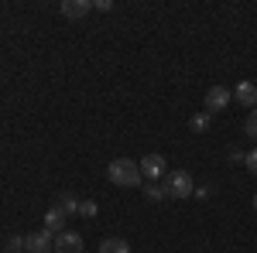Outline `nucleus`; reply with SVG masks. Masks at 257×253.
<instances>
[{"label":"nucleus","instance_id":"13","mask_svg":"<svg viewBox=\"0 0 257 253\" xmlns=\"http://www.w3.org/2000/svg\"><path fill=\"white\" fill-rule=\"evenodd\" d=\"M144 195H148L151 202H161V198H165V185H144Z\"/></svg>","mask_w":257,"mask_h":253},{"label":"nucleus","instance_id":"2","mask_svg":"<svg viewBox=\"0 0 257 253\" xmlns=\"http://www.w3.org/2000/svg\"><path fill=\"white\" fill-rule=\"evenodd\" d=\"M192 192H196V185H192L189 171H168L165 175V195L168 198H189Z\"/></svg>","mask_w":257,"mask_h":253},{"label":"nucleus","instance_id":"15","mask_svg":"<svg viewBox=\"0 0 257 253\" xmlns=\"http://www.w3.org/2000/svg\"><path fill=\"white\" fill-rule=\"evenodd\" d=\"M243 130H247V137H257V110H250V117H247V123H243Z\"/></svg>","mask_w":257,"mask_h":253},{"label":"nucleus","instance_id":"5","mask_svg":"<svg viewBox=\"0 0 257 253\" xmlns=\"http://www.w3.org/2000/svg\"><path fill=\"white\" fill-rule=\"evenodd\" d=\"M138 164H141V175L148 178V181H151V178L168 175V168H165V157H161V154H144Z\"/></svg>","mask_w":257,"mask_h":253},{"label":"nucleus","instance_id":"19","mask_svg":"<svg viewBox=\"0 0 257 253\" xmlns=\"http://www.w3.org/2000/svg\"><path fill=\"white\" fill-rule=\"evenodd\" d=\"M254 209H257V195H254Z\"/></svg>","mask_w":257,"mask_h":253},{"label":"nucleus","instance_id":"9","mask_svg":"<svg viewBox=\"0 0 257 253\" xmlns=\"http://www.w3.org/2000/svg\"><path fill=\"white\" fill-rule=\"evenodd\" d=\"M65 219H69V215L52 205V209H48V215H45V229H48V233H55V236L65 233Z\"/></svg>","mask_w":257,"mask_h":253},{"label":"nucleus","instance_id":"10","mask_svg":"<svg viewBox=\"0 0 257 253\" xmlns=\"http://www.w3.org/2000/svg\"><path fill=\"white\" fill-rule=\"evenodd\" d=\"M55 209H62L65 215L79 212V198H76L72 192H59V198H55Z\"/></svg>","mask_w":257,"mask_h":253},{"label":"nucleus","instance_id":"12","mask_svg":"<svg viewBox=\"0 0 257 253\" xmlns=\"http://www.w3.org/2000/svg\"><path fill=\"white\" fill-rule=\"evenodd\" d=\"M209 123H213V113H196V117L189 120V127H192L196 134H206V130H209Z\"/></svg>","mask_w":257,"mask_h":253},{"label":"nucleus","instance_id":"1","mask_svg":"<svg viewBox=\"0 0 257 253\" xmlns=\"http://www.w3.org/2000/svg\"><path fill=\"white\" fill-rule=\"evenodd\" d=\"M106 178L120 185V188H138L141 185V164L138 161H131V157H117V161H110L106 164Z\"/></svg>","mask_w":257,"mask_h":253},{"label":"nucleus","instance_id":"20","mask_svg":"<svg viewBox=\"0 0 257 253\" xmlns=\"http://www.w3.org/2000/svg\"><path fill=\"white\" fill-rule=\"evenodd\" d=\"M0 253H7V250H0Z\"/></svg>","mask_w":257,"mask_h":253},{"label":"nucleus","instance_id":"6","mask_svg":"<svg viewBox=\"0 0 257 253\" xmlns=\"http://www.w3.org/2000/svg\"><path fill=\"white\" fill-rule=\"evenodd\" d=\"M55 253H82V236L65 229V233L55 236Z\"/></svg>","mask_w":257,"mask_h":253},{"label":"nucleus","instance_id":"17","mask_svg":"<svg viewBox=\"0 0 257 253\" xmlns=\"http://www.w3.org/2000/svg\"><path fill=\"white\" fill-rule=\"evenodd\" d=\"M243 164H247V171H250V175H257V147L247 154V161H243Z\"/></svg>","mask_w":257,"mask_h":253},{"label":"nucleus","instance_id":"16","mask_svg":"<svg viewBox=\"0 0 257 253\" xmlns=\"http://www.w3.org/2000/svg\"><path fill=\"white\" fill-rule=\"evenodd\" d=\"M24 250V236H11L7 239V253H21Z\"/></svg>","mask_w":257,"mask_h":253},{"label":"nucleus","instance_id":"14","mask_svg":"<svg viewBox=\"0 0 257 253\" xmlns=\"http://www.w3.org/2000/svg\"><path fill=\"white\" fill-rule=\"evenodd\" d=\"M96 212H99V205H96V202H79V215H86V219H93Z\"/></svg>","mask_w":257,"mask_h":253},{"label":"nucleus","instance_id":"7","mask_svg":"<svg viewBox=\"0 0 257 253\" xmlns=\"http://www.w3.org/2000/svg\"><path fill=\"white\" fill-rule=\"evenodd\" d=\"M233 99H237L240 106H250V110H254V106H257V82H250V79L237 82V89H233Z\"/></svg>","mask_w":257,"mask_h":253},{"label":"nucleus","instance_id":"3","mask_svg":"<svg viewBox=\"0 0 257 253\" xmlns=\"http://www.w3.org/2000/svg\"><path fill=\"white\" fill-rule=\"evenodd\" d=\"M24 250L28 253H55V233L38 229V233L24 236Z\"/></svg>","mask_w":257,"mask_h":253},{"label":"nucleus","instance_id":"11","mask_svg":"<svg viewBox=\"0 0 257 253\" xmlns=\"http://www.w3.org/2000/svg\"><path fill=\"white\" fill-rule=\"evenodd\" d=\"M99 253H131V243H127V239H117V236H110V239L99 243Z\"/></svg>","mask_w":257,"mask_h":253},{"label":"nucleus","instance_id":"4","mask_svg":"<svg viewBox=\"0 0 257 253\" xmlns=\"http://www.w3.org/2000/svg\"><path fill=\"white\" fill-rule=\"evenodd\" d=\"M230 99H233V93H230L226 86H213V89L206 93V110H209V113H219V110L230 106Z\"/></svg>","mask_w":257,"mask_h":253},{"label":"nucleus","instance_id":"8","mask_svg":"<svg viewBox=\"0 0 257 253\" xmlns=\"http://www.w3.org/2000/svg\"><path fill=\"white\" fill-rule=\"evenodd\" d=\"M65 18H72V21H79V18H86L89 11H93V4L89 0H62V7H59Z\"/></svg>","mask_w":257,"mask_h":253},{"label":"nucleus","instance_id":"18","mask_svg":"<svg viewBox=\"0 0 257 253\" xmlns=\"http://www.w3.org/2000/svg\"><path fill=\"white\" fill-rule=\"evenodd\" d=\"M93 7H96V11H113V4H110V0H96Z\"/></svg>","mask_w":257,"mask_h":253}]
</instances>
